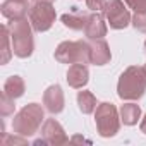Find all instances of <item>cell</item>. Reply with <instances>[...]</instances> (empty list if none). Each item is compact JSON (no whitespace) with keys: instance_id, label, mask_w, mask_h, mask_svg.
<instances>
[{"instance_id":"6da1fadb","label":"cell","mask_w":146,"mask_h":146,"mask_svg":"<svg viewBox=\"0 0 146 146\" xmlns=\"http://www.w3.org/2000/svg\"><path fill=\"white\" fill-rule=\"evenodd\" d=\"M146 91V69L131 65L127 67L117 83V95L120 100L125 102H136L139 100Z\"/></svg>"},{"instance_id":"7a4b0ae2","label":"cell","mask_w":146,"mask_h":146,"mask_svg":"<svg viewBox=\"0 0 146 146\" xmlns=\"http://www.w3.org/2000/svg\"><path fill=\"white\" fill-rule=\"evenodd\" d=\"M7 26H9V31H11L14 55L19 57V58L31 57V53L35 50V40H33V31L35 29H33L31 23H28L26 17H23V19L11 21Z\"/></svg>"},{"instance_id":"3957f363","label":"cell","mask_w":146,"mask_h":146,"mask_svg":"<svg viewBox=\"0 0 146 146\" xmlns=\"http://www.w3.org/2000/svg\"><path fill=\"white\" fill-rule=\"evenodd\" d=\"M43 119H45L43 107L38 105V103H29V105L23 107V108L14 115L12 131H14L17 136L29 137V136H33V134L38 132V129H40Z\"/></svg>"},{"instance_id":"277c9868","label":"cell","mask_w":146,"mask_h":146,"mask_svg":"<svg viewBox=\"0 0 146 146\" xmlns=\"http://www.w3.org/2000/svg\"><path fill=\"white\" fill-rule=\"evenodd\" d=\"M120 112L115 108L113 103H100L95 110V122H96V131L102 137H112L119 132L120 129Z\"/></svg>"},{"instance_id":"5b68a950","label":"cell","mask_w":146,"mask_h":146,"mask_svg":"<svg viewBox=\"0 0 146 146\" xmlns=\"http://www.w3.org/2000/svg\"><path fill=\"white\" fill-rule=\"evenodd\" d=\"M53 55L60 64H90V43L83 40L62 41Z\"/></svg>"},{"instance_id":"8992f818","label":"cell","mask_w":146,"mask_h":146,"mask_svg":"<svg viewBox=\"0 0 146 146\" xmlns=\"http://www.w3.org/2000/svg\"><path fill=\"white\" fill-rule=\"evenodd\" d=\"M55 9L52 4L46 2H35L29 7V23L36 33H45L48 31L53 23H55Z\"/></svg>"},{"instance_id":"52a82bcc","label":"cell","mask_w":146,"mask_h":146,"mask_svg":"<svg viewBox=\"0 0 146 146\" xmlns=\"http://www.w3.org/2000/svg\"><path fill=\"white\" fill-rule=\"evenodd\" d=\"M102 12H103L105 19H107V23L110 24L112 29H124L132 21L131 12H129L124 0H108Z\"/></svg>"},{"instance_id":"ba28073f","label":"cell","mask_w":146,"mask_h":146,"mask_svg":"<svg viewBox=\"0 0 146 146\" xmlns=\"http://www.w3.org/2000/svg\"><path fill=\"white\" fill-rule=\"evenodd\" d=\"M41 137H43L45 144H52V146H62V144L69 143V137H67L64 127L55 119H46L43 122Z\"/></svg>"},{"instance_id":"9c48e42d","label":"cell","mask_w":146,"mask_h":146,"mask_svg":"<svg viewBox=\"0 0 146 146\" xmlns=\"http://www.w3.org/2000/svg\"><path fill=\"white\" fill-rule=\"evenodd\" d=\"M43 105L46 108V112H50L52 115H57L64 110L65 107V98H64V91L58 84H52L45 90L43 93Z\"/></svg>"},{"instance_id":"30bf717a","label":"cell","mask_w":146,"mask_h":146,"mask_svg":"<svg viewBox=\"0 0 146 146\" xmlns=\"http://www.w3.org/2000/svg\"><path fill=\"white\" fill-rule=\"evenodd\" d=\"M110 58H112L110 45L103 38L90 41V64H93V65H105V64L110 62Z\"/></svg>"},{"instance_id":"8fae6325","label":"cell","mask_w":146,"mask_h":146,"mask_svg":"<svg viewBox=\"0 0 146 146\" xmlns=\"http://www.w3.org/2000/svg\"><path fill=\"white\" fill-rule=\"evenodd\" d=\"M107 23H105V16L100 14V12H93L90 14L88 17V23L84 26V35L88 40H98V38H103L107 36Z\"/></svg>"},{"instance_id":"7c38bea8","label":"cell","mask_w":146,"mask_h":146,"mask_svg":"<svg viewBox=\"0 0 146 146\" xmlns=\"http://www.w3.org/2000/svg\"><path fill=\"white\" fill-rule=\"evenodd\" d=\"M90 81V70L86 64H72L67 70V84L74 90H81Z\"/></svg>"},{"instance_id":"4fadbf2b","label":"cell","mask_w":146,"mask_h":146,"mask_svg":"<svg viewBox=\"0 0 146 146\" xmlns=\"http://www.w3.org/2000/svg\"><path fill=\"white\" fill-rule=\"evenodd\" d=\"M26 14H29L28 2H19V0H5L2 4V16L9 21L23 19Z\"/></svg>"},{"instance_id":"5bb4252c","label":"cell","mask_w":146,"mask_h":146,"mask_svg":"<svg viewBox=\"0 0 146 146\" xmlns=\"http://www.w3.org/2000/svg\"><path fill=\"white\" fill-rule=\"evenodd\" d=\"M88 17H90V14L86 11H72V12L62 16V23L65 28H69L72 31H81V29H84Z\"/></svg>"},{"instance_id":"9a60e30c","label":"cell","mask_w":146,"mask_h":146,"mask_svg":"<svg viewBox=\"0 0 146 146\" xmlns=\"http://www.w3.org/2000/svg\"><path fill=\"white\" fill-rule=\"evenodd\" d=\"M24 91H26V84H24V79L21 76H11L4 83V93L14 100L21 98L24 95Z\"/></svg>"},{"instance_id":"2e32d148","label":"cell","mask_w":146,"mask_h":146,"mask_svg":"<svg viewBox=\"0 0 146 146\" xmlns=\"http://www.w3.org/2000/svg\"><path fill=\"white\" fill-rule=\"evenodd\" d=\"M120 120L124 125H136L141 119V108L136 103H124L120 107Z\"/></svg>"},{"instance_id":"e0dca14e","label":"cell","mask_w":146,"mask_h":146,"mask_svg":"<svg viewBox=\"0 0 146 146\" xmlns=\"http://www.w3.org/2000/svg\"><path fill=\"white\" fill-rule=\"evenodd\" d=\"M78 107L83 113H93L96 110V96L91 91H79L78 93Z\"/></svg>"},{"instance_id":"ac0fdd59","label":"cell","mask_w":146,"mask_h":146,"mask_svg":"<svg viewBox=\"0 0 146 146\" xmlns=\"http://www.w3.org/2000/svg\"><path fill=\"white\" fill-rule=\"evenodd\" d=\"M11 31L9 26H2V64H7L12 57V48H11Z\"/></svg>"},{"instance_id":"d6986e66","label":"cell","mask_w":146,"mask_h":146,"mask_svg":"<svg viewBox=\"0 0 146 146\" xmlns=\"http://www.w3.org/2000/svg\"><path fill=\"white\" fill-rule=\"evenodd\" d=\"M14 110H16L14 98H11V96H7L5 93H2V98H0V113H2V117L12 115Z\"/></svg>"},{"instance_id":"ffe728a7","label":"cell","mask_w":146,"mask_h":146,"mask_svg":"<svg viewBox=\"0 0 146 146\" xmlns=\"http://www.w3.org/2000/svg\"><path fill=\"white\" fill-rule=\"evenodd\" d=\"M132 26L137 29V31H141V33H146V11L144 12H136L134 16H132Z\"/></svg>"},{"instance_id":"44dd1931","label":"cell","mask_w":146,"mask_h":146,"mask_svg":"<svg viewBox=\"0 0 146 146\" xmlns=\"http://www.w3.org/2000/svg\"><path fill=\"white\" fill-rule=\"evenodd\" d=\"M124 2L134 12H144L146 11V0H124Z\"/></svg>"},{"instance_id":"7402d4cb","label":"cell","mask_w":146,"mask_h":146,"mask_svg":"<svg viewBox=\"0 0 146 146\" xmlns=\"http://www.w3.org/2000/svg\"><path fill=\"white\" fill-rule=\"evenodd\" d=\"M86 5H88L90 11H93V12H100V11L105 9L107 0H86Z\"/></svg>"},{"instance_id":"603a6c76","label":"cell","mask_w":146,"mask_h":146,"mask_svg":"<svg viewBox=\"0 0 146 146\" xmlns=\"http://www.w3.org/2000/svg\"><path fill=\"white\" fill-rule=\"evenodd\" d=\"M28 141L24 139V136L16 137V136H4L2 137V144H26Z\"/></svg>"},{"instance_id":"cb8c5ba5","label":"cell","mask_w":146,"mask_h":146,"mask_svg":"<svg viewBox=\"0 0 146 146\" xmlns=\"http://www.w3.org/2000/svg\"><path fill=\"white\" fill-rule=\"evenodd\" d=\"M70 143H91V141H90V139H84V137H81V136H74Z\"/></svg>"},{"instance_id":"d4e9b609","label":"cell","mask_w":146,"mask_h":146,"mask_svg":"<svg viewBox=\"0 0 146 146\" xmlns=\"http://www.w3.org/2000/svg\"><path fill=\"white\" fill-rule=\"evenodd\" d=\"M139 127H141V132H143V134H146V115L143 117V120H141Z\"/></svg>"},{"instance_id":"484cf974","label":"cell","mask_w":146,"mask_h":146,"mask_svg":"<svg viewBox=\"0 0 146 146\" xmlns=\"http://www.w3.org/2000/svg\"><path fill=\"white\" fill-rule=\"evenodd\" d=\"M35 2H46V4H53L55 0H35Z\"/></svg>"},{"instance_id":"4316f807","label":"cell","mask_w":146,"mask_h":146,"mask_svg":"<svg viewBox=\"0 0 146 146\" xmlns=\"http://www.w3.org/2000/svg\"><path fill=\"white\" fill-rule=\"evenodd\" d=\"M19 2H28V0H19Z\"/></svg>"},{"instance_id":"83f0119b","label":"cell","mask_w":146,"mask_h":146,"mask_svg":"<svg viewBox=\"0 0 146 146\" xmlns=\"http://www.w3.org/2000/svg\"><path fill=\"white\" fill-rule=\"evenodd\" d=\"M144 48H146V41H144Z\"/></svg>"},{"instance_id":"f1b7e54d","label":"cell","mask_w":146,"mask_h":146,"mask_svg":"<svg viewBox=\"0 0 146 146\" xmlns=\"http://www.w3.org/2000/svg\"><path fill=\"white\" fill-rule=\"evenodd\" d=\"M144 69H146V64H144Z\"/></svg>"}]
</instances>
